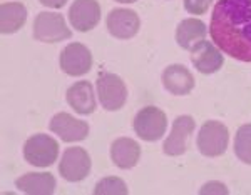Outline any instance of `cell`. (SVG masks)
Masks as SVG:
<instances>
[{"mask_svg": "<svg viewBox=\"0 0 251 195\" xmlns=\"http://www.w3.org/2000/svg\"><path fill=\"white\" fill-rule=\"evenodd\" d=\"M206 34H208V28L203 20L184 19L176 28V42L184 50H191L196 43L204 40Z\"/></svg>", "mask_w": 251, "mask_h": 195, "instance_id": "ac0fdd59", "label": "cell"}, {"mask_svg": "<svg viewBox=\"0 0 251 195\" xmlns=\"http://www.w3.org/2000/svg\"><path fill=\"white\" fill-rule=\"evenodd\" d=\"M97 95L102 107L109 112H116L124 107L127 100V87L119 75L111 72H100L97 77Z\"/></svg>", "mask_w": 251, "mask_h": 195, "instance_id": "7a4b0ae2", "label": "cell"}, {"mask_svg": "<svg viewBox=\"0 0 251 195\" xmlns=\"http://www.w3.org/2000/svg\"><path fill=\"white\" fill-rule=\"evenodd\" d=\"M92 67L91 50L84 43H69L60 54V68L71 77L84 75Z\"/></svg>", "mask_w": 251, "mask_h": 195, "instance_id": "9c48e42d", "label": "cell"}, {"mask_svg": "<svg viewBox=\"0 0 251 195\" xmlns=\"http://www.w3.org/2000/svg\"><path fill=\"white\" fill-rule=\"evenodd\" d=\"M209 34L214 45L241 62H251V0H218Z\"/></svg>", "mask_w": 251, "mask_h": 195, "instance_id": "6da1fadb", "label": "cell"}, {"mask_svg": "<svg viewBox=\"0 0 251 195\" xmlns=\"http://www.w3.org/2000/svg\"><path fill=\"white\" fill-rule=\"evenodd\" d=\"M163 85L173 95H188L194 88V77L184 65L174 64L164 68Z\"/></svg>", "mask_w": 251, "mask_h": 195, "instance_id": "5bb4252c", "label": "cell"}, {"mask_svg": "<svg viewBox=\"0 0 251 195\" xmlns=\"http://www.w3.org/2000/svg\"><path fill=\"white\" fill-rule=\"evenodd\" d=\"M71 25L79 32L92 30L100 20V5L97 0H75L69 9Z\"/></svg>", "mask_w": 251, "mask_h": 195, "instance_id": "7c38bea8", "label": "cell"}, {"mask_svg": "<svg viewBox=\"0 0 251 195\" xmlns=\"http://www.w3.org/2000/svg\"><path fill=\"white\" fill-rule=\"evenodd\" d=\"M209 192H220V194H228V189L220 182H211V184H206L201 189V194H209Z\"/></svg>", "mask_w": 251, "mask_h": 195, "instance_id": "603a6c76", "label": "cell"}, {"mask_svg": "<svg viewBox=\"0 0 251 195\" xmlns=\"http://www.w3.org/2000/svg\"><path fill=\"white\" fill-rule=\"evenodd\" d=\"M141 20L134 10L129 9H114L107 15V30L112 37L127 40L139 32Z\"/></svg>", "mask_w": 251, "mask_h": 195, "instance_id": "30bf717a", "label": "cell"}, {"mask_svg": "<svg viewBox=\"0 0 251 195\" xmlns=\"http://www.w3.org/2000/svg\"><path fill=\"white\" fill-rule=\"evenodd\" d=\"M15 187L30 195H50L55 190V177L49 172H29L15 180Z\"/></svg>", "mask_w": 251, "mask_h": 195, "instance_id": "e0dca14e", "label": "cell"}, {"mask_svg": "<svg viewBox=\"0 0 251 195\" xmlns=\"http://www.w3.org/2000/svg\"><path fill=\"white\" fill-rule=\"evenodd\" d=\"M168 129V117L161 108L149 105L137 112L134 119L136 133L146 142H156L166 133Z\"/></svg>", "mask_w": 251, "mask_h": 195, "instance_id": "8992f818", "label": "cell"}, {"mask_svg": "<svg viewBox=\"0 0 251 195\" xmlns=\"http://www.w3.org/2000/svg\"><path fill=\"white\" fill-rule=\"evenodd\" d=\"M72 32L67 27L64 15L57 12H40L34 20V37L39 42L57 43L71 39Z\"/></svg>", "mask_w": 251, "mask_h": 195, "instance_id": "5b68a950", "label": "cell"}, {"mask_svg": "<svg viewBox=\"0 0 251 195\" xmlns=\"http://www.w3.org/2000/svg\"><path fill=\"white\" fill-rule=\"evenodd\" d=\"M214 0H184V9L193 15H204Z\"/></svg>", "mask_w": 251, "mask_h": 195, "instance_id": "7402d4cb", "label": "cell"}, {"mask_svg": "<svg viewBox=\"0 0 251 195\" xmlns=\"http://www.w3.org/2000/svg\"><path fill=\"white\" fill-rule=\"evenodd\" d=\"M52 132L59 135L64 142H79L89 135V124L84 120H77L67 112L55 113L49 124Z\"/></svg>", "mask_w": 251, "mask_h": 195, "instance_id": "8fae6325", "label": "cell"}, {"mask_svg": "<svg viewBox=\"0 0 251 195\" xmlns=\"http://www.w3.org/2000/svg\"><path fill=\"white\" fill-rule=\"evenodd\" d=\"M42 5L50 7V9H60L67 3V0H39Z\"/></svg>", "mask_w": 251, "mask_h": 195, "instance_id": "cb8c5ba5", "label": "cell"}, {"mask_svg": "<svg viewBox=\"0 0 251 195\" xmlns=\"http://www.w3.org/2000/svg\"><path fill=\"white\" fill-rule=\"evenodd\" d=\"M141 157V147L136 140L121 137L112 142L111 145V158L119 169H132L139 162Z\"/></svg>", "mask_w": 251, "mask_h": 195, "instance_id": "2e32d148", "label": "cell"}, {"mask_svg": "<svg viewBox=\"0 0 251 195\" xmlns=\"http://www.w3.org/2000/svg\"><path fill=\"white\" fill-rule=\"evenodd\" d=\"M96 195H126L127 194V185L124 180L117 177H106L99 180L94 187Z\"/></svg>", "mask_w": 251, "mask_h": 195, "instance_id": "44dd1931", "label": "cell"}, {"mask_svg": "<svg viewBox=\"0 0 251 195\" xmlns=\"http://www.w3.org/2000/svg\"><path fill=\"white\" fill-rule=\"evenodd\" d=\"M116 2H121V3H134L137 0H116Z\"/></svg>", "mask_w": 251, "mask_h": 195, "instance_id": "d4e9b609", "label": "cell"}, {"mask_svg": "<svg viewBox=\"0 0 251 195\" xmlns=\"http://www.w3.org/2000/svg\"><path fill=\"white\" fill-rule=\"evenodd\" d=\"M229 142V132L225 124L218 120H208L201 125L198 133V149L206 157H220L226 152Z\"/></svg>", "mask_w": 251, "mask_h": 195, "instance_id": "3957f363", "label": "cell"}, {"mask_svg": "<svg viewBox=\"0 0 251 195\" xmlns=\"http://www.w3.org/2000/svg\"><path fill=\"white\" fill-rule=\"evenodd\" d=\"M67 104L80 115H91L96 110V97L92 84L80 80L71 85L67 90Z\"/></svg>", "mask_w": 251, "mask_h": 195, "instance_id": "9a60e30c", "label": "cell"}, {"mask_svg": "<svg viewBox=\"0 0 251 195\" xmlns=\"http://www.w3.org/2000/svg\"><path fill=\"white\" fill-rule=\"evenodd\" d=\"M91 155L86 149L69 147L64 150L62 160L59 164V172L67 182H80L91 172Z\"/></svg>", "mask_w": 251, "mask_h": 195, "instance_id": "52a82bcc", "label": "cell"}, {"mask_svg": "<svg viewBox=\"0 0 251 195\" xmlns=\"http://www.w3.org/2000/svg\"><path fill=\"white\" fill-rule=\"evenodd\" d=\"M191 62L201 74L211 75L223 67L225 57L221 55L218 47H214L211 42L201 40L200 43H196L191 48Z\"/></svg>", "mask_w": 251, "mask_h": 195, "instance_id": "4fadbf2b", "label": "cell"}, {"mask_svg": "<svg viewBox=\"0 0 251 195\" xmlns=\"http://www.w3.org/2000/svg\"><path fill=\"white\" fill-rule=\"evenodd\" d=\"M59 155V144L46 133L32 135L24 145V158L35 167H50Z\"/></svg>", "mask_w": 251, "mask_h": 195, "instance_id": "277c9868", "label": "cell"}, {"mask_svg": "<svg viewBox=\"0 0 251 195\" xmlns=\"http://www.w3.org/2000/svg\"><path fill=\"white\" fill-rule=\"evenodd\" d=\"M194 129H196V122L193 117L189 115H179L176 120L173 122L171 127V135L164 140L163 150L166 155L177 157L183 155L188 150L189 139H191Z\"/></svg>", "mask_w": 251, "mask_h": 195, "instance_id": "ba28073f", "label": "cell"}, {"mask_svg": "<svg viewBox=\"0 0 251 195\" xmlns=\"http://www.w3.org/2000/svg\"><path fill=\"white\" fill-rule=\"evenodd\" d=\"M234 153L241 162L251 165V124L241 125L234 137Z\"/></svg>", "mask_w": 251, "mask_h": 195, "instance_id": "ffe728a7", "label": "cell"}, {"mask_svg": "<svg viewBox=\"0 0 251 195\" xmlns=\"http://www.w3.org/2000/svg\"><path fill=\"white\" fill-rule=\"evenodd\" d=\"M27 20V9L24 3L10 2L0 5V30L2 34H15Z\"/></svg>", "mask_w": 251, "mask_h": 195, "instance_id": "d6986e66", "label": "cell"}]
</instances>
